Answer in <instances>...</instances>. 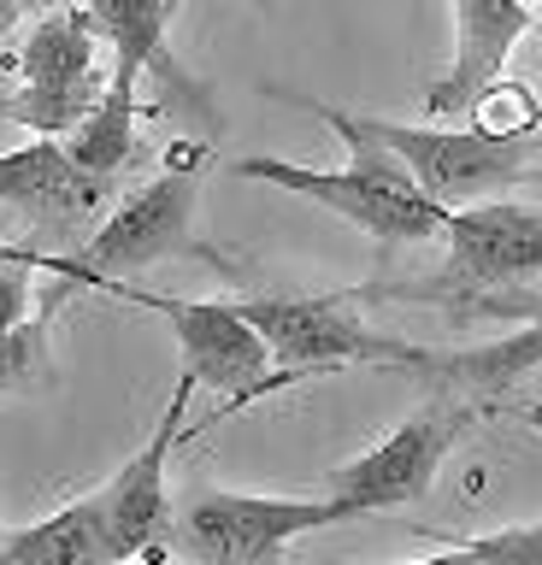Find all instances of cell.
<instances>
[{"mask_svg":"<svg viewBox=\"0 0 542 565\" xmlns=\"http://www.w3.org/2000/svg\"><path fill=\"white\" fill-rule=\"evenodd\" d=\"M277 100L307 106L319 124H330V130L342 136V148H348V166L342 171H312V166H289V159L248 153V159H231L224 171L248 177V183L289 189V194H301V201H319V206L337 212V218L354 224L360 236H372L383 247H395V242H443V230H448L454 212L436 206L431 194L378 148V141H365V136L348 130L337 106H319V100H307V95H277Z\"/></svg>","mask_w":542,"mask_h":565,"instance_id":"obj_1","label":"cell"},{"mask_svg":"<svg viewBox=\"0 0 542 565\" xmlns=\"http://www.w3.org/2000/svg\"><path fill=\"white\" fill-rule=\"evenodd\" d=\"M236 312L259 330V342H266L277 365V377H259L242 401H259L301 377H330L342 365H413L418 371V360H425V348L378 335L365 318L348 312V295H248L236 300ZM242 401H231L224 413H236ZM224 413L213 424H224Z\"/></svg>","mask_w":542,"mask_h":565,"instance_id":"obj_2","label":"cell"},{"mask_svg":"<svg viewBox=\"0 0 542 565\" xmlns=\"http://www.w3.org/2000/svg\"><path fill=\"white\" fill-rule=\"evenodd\" d=\"M195 159H201V148H189L183 166H171V171L153 177V183H142L77 254H36V247H12V254H19L30 271L65 277V282H77V289L125 282L136 271H148V265L183 254V247H195V236H189V230H195V201H201Z\"/></svg>","mask_w":542,"mask_h":565,"instance_id":"obj_3","label":"cell"},{"mask_svg":"<svg viewBox=\"0 0 542 565\" xmlns=\"http://www.w3.org/2000/svg\"><path fill=\"white\" fill-rule=\"evenodd\" d=\"M342 124L354 136L378 141L443 212H466L489 201L496 189H513L531 177V141L524 136H489L478 124L471 130H436V124H395V118H354V113H342Z\"/></svg>","mask_w":542,"mask_h":565,"instance_id":"obj_4","label":"cell"},{"mask_svg":"<svg viewBox=\"0 0 542 565\" xmlns=\"http://www.w3.org/2000/svg\"><path fill=\"white\" fill-rule=\"evenodd\" d=\"M100 35L89 24V12L60 7L36 18L19 47H12V65H19L24 88L0 100V118L30 130L36 141H65L83 118L95 113V100L107 95L113 77H100Z\"/></svg>","mask_w":542,"mask_h":565,"instance_id":"obj_5","label":"cell"},{"mask_svg":"<svg viewBox=\"0 0 542 565\" xmlns=\"http://www.w3.org/2000/svg\"><path fill=\"white\" fill-rule=\"evenodd\" d=\"M471 430V406L466 401H431L407 413L378 448H365L360 459L330 471L325 501L337 507V519H365V512H395L413 507L436 489L443 459L460 448V436Z\"/></svg>","mask_w":542,"mask_h":565,"instance_id":"obj_6","label":"cell"},{"mask_svg":"<svg viewBox=\"0 0 542 565\" xmlns=\"http://www.w3.org/2000/svg\"><path fill=\"white\" fill-rule=\"evenodd\" d=\"M325 524H342L325 494L319 501H295V494L201 489L189 494L178 524H171V547H183L189 565H272L295 536Z\"/></svg>","mask_w":542,"mask_h":565,"instance_id":"obj_7","label":"cell"},{"mask_svg":"<svg viewBox=\"0 0 542 565\" xmlns=\"http://www.w3.org/2000/svg\"><path fill=\"white\" fill-rule=\"evenodd\" d=\"M95 295H113V300L142 307V312H160L171 324V335H178V348H183V377H195L206 388H231V401H242L259 377H272V353L259 342V330L236 312V300H178V295L130 289V282H100Z\"/></svg>","mask_w":542,"mask_h":565,"instance_id":"obj_8","label":"cell"},{"mask_svg":"<svg viewBox=\"0 0 542 565\" xmlns=\"http://www.w3.org/2000/svg\"><path fill=\"white\" fill-rule=\"evenodd\" d=\"M195 377L178 371V388H171L160 424L153 436L136 448L125 466H118L107 483H100V512H107V536H113V554L118 565L125 559H148V565H166L171 559V489H166V466H171V448L183 436V413H189V395H195Z\"/></svg>","mask_w":542,"mask_h":565,"instance_id":"obj_9","label":"cell"},{"mask_svg":"<svg viewBox=\"0 0 542 565\" xmlns=\"http://www.w3.org/2000/svg\"><path fill=\"white\" fill-rule=\"evenodd\" d=\"M443 242L448 265L436 277L443 289H496L542 271V212L519 201H478L454 212Z\"/></svg>","mask_w":542,"mask_h":565,"instance_id":"obj_10","label":"cell"},{"mask_svg":"<svg viewBox=\"0 0 542 565\" xmlns=\"http://www.w3.org/2000/svg\"><path fill=\"white\" fill-rule=\"evenodd\" d=\"M448 7H454V60L425 95L431 118L471 113V106L501 83L519 35L531 30V18H536L531 0H448Z\"/></svg>","mask_w":542,"mask_h":565,"instance_id":"obj_11","label":"cell"},{"mask_svg":"<svg viewBox=\"0 0 542 565\" xmlns=\"http://www.w3.org/2000/svg\"><path fill=\"white\" fill-rule=\"evenodd\" d=\"M107 177H89L60 141H24V148L0 153V206L47 230H83L107 206Z\"/></svg>","mask_w":542,"mask_h":565,"instance_id":"obj_12","label":"cell"},{"mask_svg":"<svg viewBox=\"0 0 542 565\" xmlns=\"http://www.w3.org/2000/svg\"><path fill=\"white\" fill-rule=\"evenodd\" d=\"M0 554H7V565H118L100 494H83V501L47 512L36 524L7 530Z\"/></svg>","mask_w":542,"mask_h":565,"instance_id":"obj_13","label":"cell"},{"mask_svg":"<svg viewBox=\"0 0 542 565\" xmlns=\"http://www.w3.org/2000/svg\"><path fill=\"white\" fill-rule=\"evenodd\" d=\"M178 7L183 0H89V24L113 47V83L118 88H136L142 71H166L171 77L166 30L178 18Z\"/></svg>","mask_w":542,"mask_h":565,"instance_id":"obj_14","label":"cell"},{"mask_svg":"<svg viewBox=\"0 0 542 565\" xmlns=\"http://www.w3.org/2000/svg\"><path fill=\"white\" fill-rule=\"evenodd\" d=\"M60 148L72 153L89 177H107L113 183V177L130 166V153H136V88L107 83V95L95 100V113L83 118Z\"/></svg>","mask_w":542,"mask_h":565,"instance_id":"obj_15","label":"cell"},{"mask_svg":"<svg viewBox=\"0 0 542 565\" xmlns=\"http://www.w3.org/2000/svg\"><path fill=\"white\" fill-rule=\"evenodd\" d=\"M47 383H54V353H47V312H36L19 330H0V395H30Z\"/></svg>","mask_w":542,"mask_h":565,"instance_id":"obj_16","label":"cell"},{"mask_svg":"<svg viewBox=\"0 0 542 565\" xmlns=\"http://www.w3.org/2000/svg\"><path fill=\"white\" fill-rule=\"evenodd\" d=\"M413 565H542V524H513L471 542H448L436 559H413Z\"/></svg>","mask_w":542,"mask_h":565,"instance_id":"obj_17","label":"cell"},{"mask_svg":"<svg viewBox=\"0 0 542 565\" xmlns=\"http://www.w3.org/2000/svg\"><path fill=\"white\" fill-rule=\"evenodd\" d=\"M513 418H519V424H531V430L542 436V401H524V406H513Z\"/></svg>","mask_w":542,"mask_h":565,"instance_id":"obj_18","label":"cell"},{"mask_svg":"<svg viewBox=\"0 0 542 565\" xmlns=\"http://www.w3.org/2000/svg\"><path fill=\"white\" fill-rule=\"evenodd\" d=\"M12 24H19V0H0V42L12 35Z\"/></svg>","mask_w":542,"mask_h":565,"instance_id":"obj_19","label":"cell"},{"mask_svg":"<svg viewBox=\"0 0 542 565\" xmlns=\"http://www.w3.org/2000/svg\"><path fill=\"white\" fill-rule=\"evenodd\" d=\"M65 0H19V12H36V18H47V12H60Z\"/></svg>","mask_w":542,"mask_h":565,"instance_id":"obj_20","label":"cell"},{"mask_svg":"<svg viewBox=\"0 0 542 565\" xmlns=\"http://www.w3.org/2000/svg\"><path fill=\"white\" fill-rule=\"evenodd\" d=\"M248 7H254V12H272V0H248Z\"/></svg>","mask_w":542,"mask_h":565,"instance_id":"obj_21","label":"cell"},{"mask_svg":"<svg viewBox=\"0 0 542 565\" xmlns=\"http://www.w3.org/2000/svg\"><path fill=\"white\" fill-rule=\"evenodd\" d=\"M531 12H536V18H542V0H531Z\"/></svg>","mask_w":542,"mask_h":565,"instance_id":"obj_22","label":"cell"},{"mask_svg":"<svg viewBox=\"0 0 542 565\" xmlns=\"http://www.w3.org/2000/svg\"><path fill=\"white\" fill-rule=\"evenodd\" d=\"M0 542H7V530H0Z\"/></svg>","mask_w":542,"mask_h":565,"instance_id":"obj_23","label":"cell"},{"mask_svg":"<svg viewBox=\"0 0 542 565\" xmlns=\"http://www.w3.org/2000/svg\"><path fill=\"white\" fill-rule=\"evenodd\" d=\"M0 565H7V554H0Z\"/></svg>","mask_w":542,"mask_h":565,"instance_id":"obj_24","label":"cell"}]
</instances>
